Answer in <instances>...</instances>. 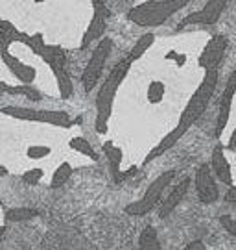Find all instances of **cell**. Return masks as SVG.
Wrapping results in <instances>:
<instances>
[{"label": "cell", "instance_id": "cell-1", "mask_svg": "<svg viewBox=\"0 0 236 250\" xmlns=\"http://www.w3.org/2000/svg\"><path fill=\"white\" fill-rule=\"evenodd\" d=\"M13 41L24 43L35 56H39V58L50 67V71L54 72V76H55V80H57L59 97H61L63 100H67L72 97L74 85H72V80H70L69 72H67V54H65V50H63L61 46L48 45L41 34H35V36L22 34V32H18L17 28L13 26L9 21H2V22H0V46L9 48V45H11Z\"/></svg>", "mask_w": 236, "mask_h": 250}, {"label": "cell", "instance_id": "cell-2", "mask_svg": "<svg viewBox=\"0 0 236 250\" xmlns=\"http://www.w3.org/2000/svg\"><path fill=\"white\" fill-rule=\"evenodd\" d=\"M216 85H218V69L207 71L205 72V76H203V82L200 83V87L196 89V93L192 95V99L188 100L186 107L183 109V113H181V117H179L177 126H175L174 130H172L164 139H161V143L146 156L144 163L153 161L155 158H159V156H163L164 152L170 150L172 146H175V143H177V141L190 130V126L205 113V109H207L210 99H212V95H214V91H216Z\"/></svg>", "mask_w": 236, "mask_h": 250}, {"label": "cell", "instance_id": "cell-3", "mask_svg": "<svg viewBox=\"0 0 236 250\" xmlns=\"http://www.w3.org/2000/svg\"><path fill=\"white\" fill-rule=\"evenodd\" d=\"M133 60L127 56L114 65L109 76L105 78V82L102 83V87L96 95V119H94V128H96L98 134H105L107 132V125H109V119L113 113V102L116 97V91L122 85V82L126 80L127 72L131 69Z\"/></svg>", "mask_w": 236, "mask_h": 250}, {"label": "cell", "instance_id": "cell-4", "mask_svg": "<svg viewBox=\"0 0 236 250\" xmlns=\"http://www.w3.org/2000/svg\"><path fill=\"white\" fill-rule=\"evenodd\" d=\"M192 0H149L139 6H133L127 11V21L137 26H161L168 19Z\"/></svg>", "mask_w": 236, "mask_h": 250}, {"label": "cell", "instance_id": "cell-5", "mask_svg": "<svg viewBox=\"0 0 236 250\" xmlns=\"http://www.w3.org/2000/svg\"><path fill=\"white\" fill-rule=\"evenodd\" d=\"M4 115L18 119V121H30V123H43V125H52L57 128H70L81 123V117L72 121L67 111L61 109H32V107H17L6 106L0 109Z\"/></svg>", "mask_w": 236, "mask_h": 250}, {"label": "cell", "instance_id": "cell-6", "mask_svg": "<svg viewBox=\"0 0 236 250\" xmlns=\"http://www.w3.org/2000/svg\"><path fill=\"white\" fill-rule=\"evenodd\" d=\"M175 174H177V172H175L174 169L159 174L157 178L148 186L144 197L140 198V200H137V202H131V204L126 206V213L131 215V217H142V215L149 213L155 206H159L163 193H164L168 186L172 184V180L175 178Z\"/></svg>", "mask_w": 236, "mask_h": 250}, {"label": "cell", "instance_id": "cell-7", "mask_svg": "<svg viewBox=\"0 0 236 250\" xmlns=\"http://www.w3.org/2000/svg\"><path fill=\"white\" fill-rule=\"evenodd\" d=\"M113 50V41L111 37H102V41L96 45L94 52L89 60L85 71L81 74V83H83V89L85 93H91V91L96 87L98 80L102 76V71H104V65L109 58V54Z\"/></svg>", "mask_w": 236, "mask_h": 250}, {"label": "cell", "instance_id": "cell-8", "mask_svg": "<svg viewBox=\"0 0 236 250\" xmlns=\"http://www.w3.org/2000/svg\"><path fill=\"white\" fill-rule=\"evenodd\" d=\"M194 184H196V193H198L200 202L212 204V202L218 200V186H216V180H214V174H212V169H210L209 163H203V165L198 167Z\"/></svg>", "mask_w": 236, "mask_h": 250}, {"label": "cell", "instance_id": "cell-9", "mask_svg": "<svg viewBox=\"0 0 236 250\" xmlns=\"http://www.w3.org/2000/svg\"><path fill=\"white\" fill-rule=\"evenodd\" d=\"M225 4H227V0H209L200 11H194L190 15H186L179 22L177 30L190 26V24H214V22H218L219 15L225 9Z\"/></svg>", "mask_w": 236, "mask_h": 250}, {"label": "cell", "instance_id": "cell-10", "mask_svg": "<svg viewBox=\"0 0 236 250\" xmlns=\"http://www.w3.org/2000/svg\"><path fill=\"white\" fill-rule=\"evenodd\" d=\"M225 48H227V37L221 36V34L214 36L209 43L205 45V48H203L201 56H200V60H198V65H200L205 72L218 69L221 60H223Z\"/></svg>", "mask_w": 236, "mask_h": 250}, {"label": "cell", "instance_id": "cell-11", "mask_svg": "<svg viewBox=\"0 0 236 250\" xmlns=\"http://www.w3.org/2000/svg\"><path fill=\"white\" fill-rule=\"evenodd\" d=\"M236 95V69L231 72L227 80V85L221 93V99H219V111H218V121H216V137L223 134L225 126L229 123V117H231V107H233V99Z\"/></svg>", "mask_w": 236, "mask_h": 250}, {"label": "cell", "instance_id": "cell-12", "mask_svg": "<svg viewBox=\"0 0 236 250\" xmlns=\"http://www.w3.org/2000/svg\"><path fill=\"white\" fill-rule=\"evenodd\" d=\"M104 154L107 156V161H109V170H111V176H113L114 184H120V182H124L126 178H129L131 174L137 172V167H129L126 172L120 170L124 152H122V148H118L113 141H105L104 143Z\"/></svg>", "mask_w": 236, "mask_h": 250}, {"label": "cell", "instance_id": "cell-13", "mask_svg": "<svg viewBox=\"0 0 236 250\" xmlns=\"http://www.w3.org/2000/svg\"><path fill=\"white\" fill-rule=\"evenodd\" d=\"M0 56H2V62L6 63V67L13 72V76H15L17 80L22 82V85H30V83L35 80L37 71H35L34 67H30V65H24L18 58L11 56L8 48L0 46Z\"/></svg>", "mask_w": 236, "mask_h": 250}, {"label": "cell", "instance_id": "cell-14", "mask_svg": "<svg viewBox=\"0 0 236 250\" xmlns=\"http://www.w3.org/2000/svg\"><path fill=\"white\" fill-rule=\"evenodd\" d=\"M210 169L214 172V176L225 184V186H233V174H231V165H229L227 158H225V152L221 145H216L214 150H212V158H210Z\"/></svg>", "mask_w": 236, "mask_h": 250}, {"label": "cell", "instance_id": "cell-15", "mask_svg": "<svg viewBox=\"0 0 236 250\" xmlns=\"http://www.w3.org/2000/svg\"><path fill=\"white\" fill-rule=\"evenodd\" d=\"M109 13H111L109 8L94 9V17H92V21H91V24H89V28H87V32H85V36L81 39V48H87L91 43H94L96 39H100V37L104 36Z\"/></svg>", "mask_w": 236, "mask_h": 250}, {"label": "cell", "instance_id": "cell-16", "mask_svg": "<svg viewBox=\"0 0 236 250\" xmlns=\"http://www.w3.org/2000/svg\"><path fill=\"white\" fill-rule=\"evenodd\" d=\"M188 188H190V178H183L170 193H168V197L164 198V202L159 206V217H161V219H166L168 215L181 204V200L184 198Z\"/></svg>", "mask_w": 236, "mask_h": 250}, {"label": "cell", "instance_id": "cell-17", "mask_svg": "<svg viewBox=\"0 0 236 250\" xmlns=\"http://www.w3.org/2000/svg\"><path fill=\"white\" fill-rule=\"evenodd\" d=\"M24 95V97H28L30 100H41L43 97H41V93L35 89V87H32V85H9V83H6V82H0V95Z\"/></svg>", "mask_w": 236, "mask_h": 250}, {"label": "cell", "instance_id": "cell-18", "mask_svg": "<svg viewBox=\"0 0 236 250\" xmlns=\"http://www.w3.org/2000/svg\"><path fill=\"white\" fill-rule=\"evenodd\" d=\"M39 215L35 208H28V206H15L9 208L6 211V221L8 223H24V221H32Z\"/></svg>", "mask_w": 236, "mask_h": 250}, {"label": "cell", "instance_id": "cell-19", "mask_svg": "<svg viewBox=\"0 0 236 250\" xmlns=\"http://www.w3.org/2000/svg\"><path fill=\"white\" fill-rule=\"evenodd\" d=\"M139 250H163L153 226H146L139 237Z\"/></svg>", "mask_w": 236, "mask_h": 250}, {"label": "cell", "instance_id": "cell-20", "mask_svg": "<svg viewBox=\"0 0 236 250\" xmlns=\"http://www.w3.org/2000/svg\"><path fill=\"white\" fill-rule=\"evenodd\" d=\"M72 165L70 163H67V161H63L61 165L55 169V172L52 174V180H50V188L52 189H61L67 182H69V178L72 176Z\"/></svg>", "mask_w": 236, "mask_h": 250}, {"label": "cell", "instance_id": "cell-21", "mask_svg": "<svg viewBox=\"0 0 236 250\" xmlns=\"http://www.w3.org/2000/svg\"><path fill=\"white\" fill-rule=\"evenodd\" d=\"M69 146L72 148V150H76V152H79V154H83V156L91 158L92 161H98L96 150L92 148V145L89 143L85 137H72V139L69 141Z\"/></svg>", "mask_w": 236, "mask_h": 250}, {"label": "cell", "instance_id": "cell-22", "mask_svg": "<svg viewBox=\"0 0 236 250\" xmlns=\"http://www.w3.org/2000/svg\"><path fill=\"white\" fill-rule=\"evenodd\" d=\"M153 41H155V36L153 34H144V36H140V39L135 43V46L131 48V52L127 54L129 58H131L133 62H137L139 58H142L146 50H148L149 46L153 45Z\"/></svg>", "mask_w": 236, "mask_h": 250}, {"label": "cell", "instance_id": "cell-23", "mask_svg": "<svg viewBox=\"0 0 236 250\" xmlns=\"http://www.w3.org/2000/svg\"><path fill=\"white\" fill-rule=\"evenodd\" d=\"M164 83L163 82H151L148 87V100L151 102V104H159L161 100H163V97H164Z\"/></svg>", "mask_w": 236, "mask_h": 250}, {"label": "cell", "instance_id": "cell-24", "mask_svg": "<svg viewBox=\"0 0 236 250\" xmlns=\"http://www.w3.org/2000/svg\"><path fill=\"white\" fill-rule=\"evenodd\" d=\"M41 178H43V169H37V167L26 170L22 174V182H26L28 186H37L41 182Z\"/></svg>", "mask_w": 236, "mask_h": 250}, {"label": "cell", "instance_id": "cell-25", "mask_svg": "<svg viewBox=\"0 0 236 250\" xmlns=\"http://www.w3.org/2000/svg\"><path fill=\"white\" fill-rule=\"evenodd\" d=\"M50 146H43V145H37V146H30L28 148V158H32V160H41V158H46L48 154H50Z\"/></svg>", "mask_w": 236, "mask_h": 250}, {"label": "cell", "instance_id": "cell-26", "mask_svg": "<svg viewBox=\"0 0 236 250\" xmlns=\"http://www.w3.org/2000/svg\"><path fill=\"white\" fill-rule=\"evenodd\" d=\"M219 223H221V226L229 232V235H233L236 241V221L235 219L229 217V215H221V217H219Z\"/></svg>", "mask_w": 236, "mask_h": 250}, {"label": "cell", "instance_id": "cell-27", "mask_svg": "<svg viewBox=\"0 0 236 250\" xmlns=\"http://www.w3.org/2000/svg\"><path fill=\"white\" fill-rule=\"evenodd\" d=\"M184 250H207V247H205V243L200 241V239H196V241L192 243H188L186 245V249Z\"/></svg>", "mask_w": 236, "mask_h": 250}, {"label": "cell", "instance_id": "cell-28", "mask_svg": "<svg viewBox=\"0 0 236 250\" xmlns=\"http://www.w3.org/2000/svg\"><path fill=\"white\" fill-rule=\"evenodd\" d=\"M225 200L236 206V188H235V186H231V188H229L227 195H225Z\"/></svg>", "mask_w": 236, "mask_h": 250}, {"label": "cell", "instance_id": "cell-29", "mask_svg": "<svg viewBox=\"0 0 236 250\" xmlns=\"http://www.w3.org/2000/svg\"><path fill=\"white\" fill-rule=\"evenodd\" d=\"M92 6H94V9H104V8H107V6H105V0H92Z\"/></svg>", "mask_w": 236, "mask_h": 250}, {"label": "cell", "instance_id": "cell-30", "mask_svg": "<svg viewBox=\"0 0 236 250\" xmlns=\"http://www.w3.org/2000/svg\"><path fill=\"white\" fill-rule=\"evenodd\" d=\"M229 148H236V128L233 135H231V139H229Z\"/></svg>", "mask_w": 236, "mask_h": 250}, {"label": "cell", "instance_id": "cell-31", "mask_svg": "<svg viewBox=\"0 0 236 250\" xmlns=\"http://www.w3.org/2000/svg\"><path fill=\"white\" fill-rule=\"evenodd\" d=\"M2 176H8V169L0 165V178H2Z\"/></svg>", "mask_w": 236, "mask_h": 250}, {"label": "cell", "instance_id": "cell-32", "mask_svg": "<svg viewBox=\"0 0 236 250\" xmlns=\"http://www.w3.org/2000/svg\"><path fill=\"white\" fill-rule=\"evenodd\" d=\"M4 232H6V226H0V243H2V237H4Z\"/></svg>", "mask_w": 236, "mask_h": 250}, {"label": "cell", "instance_id": "cell-33", "mask_svg": "<svg viewBox=\"0 0 236 250\" xmlns=\"http://www.w3.org/2000/svg\"><path fill=\"white\" fill-rule=\"evenodd\" d=\"M35 2H44V0H35Z\"/></svg>", "mask_w": 236, "mask_h": 250}, {"label": "cell", "instance_id": "cell-34", "mask_svg": "<svg viewBox=\"0 0 236 250\" xmlns=\"http://www.w3.org/2000/svg\"><path fill=\"white\" fill-rule=\"evenodd\" d=\"M0 204H2V202H0Z\"/></svg>", "mask_w": 236, "mask_h": 250}]
</instances>
